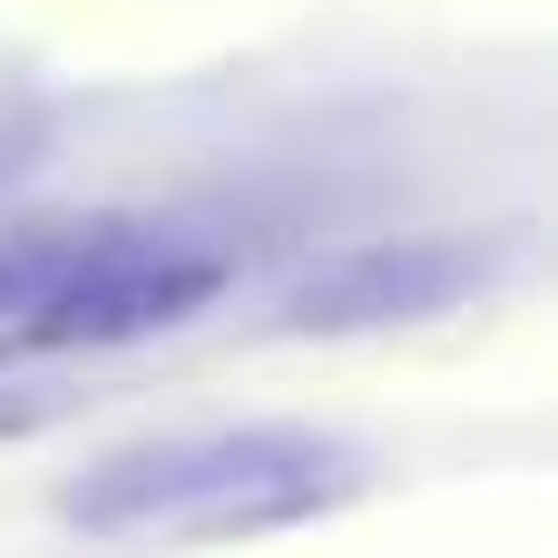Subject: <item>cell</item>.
Segmentation results:
<instances>
[{
  "instance_id": "cell-2",
  "label": "cell",
  "mask_w": 558,
  "mask_h": 558,
  "mask_svg": "<svg viewBox=\"0 0 558 558\" xmlns=\"http://www.w3.org/2000/svg\"><path fill=\"white\" fill-rule=\"evenodd\" d=\"M226 294V255L196 245V235H167V226H128V216H98L88 255L49 284V304L10 333V353H78V343H137V333H167L186 314H206Z\"/></svg>"
},
{
  "instance_id": "cell-3",
  "label": "cell",
  "mask_w": 558,
  "mask_h": 558,
  "mask_svg": "<svg viewBox=\"0 0 558 558\" xmlns=\"http://www.w3.org/2000/svg\"><path fill=\"white\" fill-rule=\"evenodd\" d=\"M500 255L481 235H392L314 265L284 294V333H383V324H432L471 294H490Z\"/></svg>"
},
{
  "instance_id": "cell-6",
  "label": "cell",
  "mask_w": 558,
  "mask_h": 558,
  "mask_svg": "<svg viewBox=\"0 0 558 558\" xmlns=\"http://www.w3.org/2000/svg\"><path fill=\"white\" fill-rule=\"evenodd\" d=\"M20 422H39V402L29 392H0V432H20Z\"/></svg>"
},
{
  "instance_id": "cell-4",
  "label": "cell",
  "mask_w": 558,
  "mask_h": 558,
  "mask_svg": "<svg viewBox=\"0 0 558 558\" xmlns=\"http://www.w3.org/2000/svg\"><path fill=\"white\" fill-rule=\"evenodd\" d=\"M88 235H98V216H29V226H0V353H10V333L49 304V284L88 255Z\"/></svg>"
},
{
  "instance_id": "cell-1",
  "label": "cell",
  "mask_w": 558,
  "mask_h": 558,
  "mask_svg": "<svg viewBox=\"0 0 558 558\" xmlns=\"http://www.w3.org/2000/svg\"><path fill=\"white\" fill-rule=\"evenodd\" d=\"M363 451L304 422H235V432H167L137 451H108L78 490L69 520L98 539L177 530V539H235V530H294L333 500H353Z\"/></svg>"
},
{
  "instance_id": "cell-5",
  "label": "cell",
  "mask_w": 558,
  "mask_h": 558,
  "mask_svg": "<svg viewBox=\"0 0 558 558\" xmlns=\"http://www.w3.org/2000/svg\"><path fill=\"white\" fill-rule=\"evenodd\" d=\"M39 157H49V108H29V98H20V108H0V196H10Z\"/></svg>"
}]
</instances>
